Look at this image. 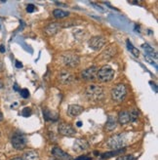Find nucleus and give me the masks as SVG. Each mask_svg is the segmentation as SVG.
I'll return each mask as SVG.
<instances>
[{
  "mask_svg": "<svg viewBox=\"0 0 158 160\" xmlns=\"http://www.w3.org/2000/svg\"><path fill=\"white\" fill-rule=\"evenodd\" d=\"M86 96L90 101L94 102H98L101 101L105 97V92H104V88L98 86V85H90L86 88Z\"/></svg>",
  "mask_w": 158,
  "mask_h": 160,
  "instance_id": "obj_1",
  "label": "nucleus"
},
{
  "mask_svg": "<svg viewBox=\"0 0 158 160\" xmlns=\"http://www.w3.org/2000/svg\"><path fill=\"white\" fill-rule=\"evenodd\" d=\"M126 142H127V138H126L125 134L115 135V136H113V137L109 138L108 141L106 142L107 146L114 150L122 148L126 145Z\"/></svg>",
  "mask_w": 158,
  "mask_h": 160,
  "instance_id": "obj_2",
  "label": "nucleus"
},
{
  "mask_svg": "<svg viewBox=\"0 0 158 160\" xmlns=\"http://www.w3.org/2000/svg\"><path fill=\"white\" fill-rule=\"evenodd\" d=\"M126 96H127V88L124 84H117L111 90V98L114 102H123Z\"/></svg>",
  "mask_w": 158,
  "mask_h": 160,
  "instance_id": "obj_3",
  "label": "nucleus"
},
{
  "mask_svg": "<svg viewBox=\"0 0 158 160\" xmlns=\"http://www.w3.org/2000/svg\"><path fill=\"white\" fill-rule=\"evenodd\" d=\"M114 77V70L109 66H104L97 72V78L101 82H108Z\"/></svg>",
  "mask_w": 158,
  "mask_h": 160,
  "instance_id": "obj_4",
  "label": "nucleus"
},
{
  "mask_svg": "<svg viewBox=\"0 0 158 160\" xmlns=\"http://www.w3.org/2000/svg\"><path fill=\"white\" fill-rule=\"evenodd\" d=\"M11 142L15 149L22 150L27 146V138L22 133L17 132L13 135V137L11 139Z\"/></svg>",
  "mask_w": 158,
  "mask_h": 160,
  "instance_id": "obj_5",
  "label": "nucleus"
},
{
  "mask_svg": "<svg viewBox=\"0 0 158 160\" xmlns=\"http://www.w3.org/2000/svg\"><path fill=\"white\" fill-rule=\"evenodd\" d=\"M62 62H64L65 65L69 68L77 67L79 65V62H80V59H79L78 56L72 52L65 53L62 56Z\"/></svg>",
  "mask_w": 158,
  "mask_h": 160,
  "instance_id": "obj_6",
  "label": "nucleus"
},
{
  "mask_svg": "<svg viewBox=\"0 0 158 160\" xmlns=\"http://www.w3.org/2000/svg\"><path fill=\"white\" fill-rule=\"evenodd\" d=\"M106 43V39L104 36H94L89 40V47L95 51H100Z\"/></svg>",
  "mask_w": 158,
  "mask_h": 160,
  "instance_id": "obj_7",
  "label": "nucleus"
},
{
  "mask_svg": "<svg viewBox=\"0 0 158 160\" xmlns=\"http://www.w3.org/2000/svg\"><path fill=\"white\" fill-rule=\"evenodd\" d=\"M58 131L61 135L67 136V137H72V136H74L76 134V131H75L74 128L70 124H67L65 122H62L59 124Z\"/></svg>",
  "mask_w": 158,
  "mask_h": 160,
  "instance_id": "obj_8",
  "label": "nucleus"
},
{
  "mask_svg": "<svg viewBox=\"0 0 158 160\" xmlns=\"http://www.w3.org/2000/svg\"><path fill=\"white\" fill-rule=\"evenodd\" d=\"M98 69L96 67H92L89 68H86L81 72V77L86 80H93L95 77L97 76Z\"/></svg>",
  "mask_w": 158,
  "mask_h": 160,
  "instance_id": "obj_9",
  "label": "nucleus"
},
{
  "mask_svg": "<svg viewBox=\"0 0 158 160\" xmlns=\"http://www.w3.org/2000/svg\"><path fill=\"white\" fill-rule=\"evenodd\" d=\"M61 28H62V26L60 25L59 22H52V23H50V25H48L44 28V31L48 36H52L54 34H56L58 31L61 29Z\"/></svg>",
  "mask_w": 158,
  "mask_h": 160,
  "instance_id": "obj_10",
  "label": "nucleus"
},
{
  "mask_svg": "<svg viewBox=\"0 0 158 160\" xmlns=\"http://www.w3.org/2000/svg\"><path fill=\"white\" fill-rule=\"evenodd\" d=\"M52 154L55 158L60 160H70V156L58 147H55L52 150Z\"/></svg>",
  "mask_w": 158,
  "mask_h": 160,
  "instance_id": "obj_11",
  "label": "nucleus"
},
{
  "mask_svg": "<svg viewBox=\"0 0 158 160\" xmlns=\"http://www.w3.org/2000/svg\"><path fill=\"white\" fill-rule=\"evenodd\" d=\"M59 80L62 84H69L72 82L73 75L67 70H62L59 74Z\"/></svg>",
  "mask_w": 158,
  "mask_h": 160,
  "instance_id": "obj_12",
  "label": "nucleus"
},
{
  "mask_svg": "<svg viewBox=\"0 0 158 160\" xmlns=\"http://www.w3.org/2000/svg\"><path fill=\"white\" fill-rule=\"evenodd\" d=\"M89 148V143L87 141L83 139H78L74 142L73 145V149L75 151H83Z\"/></svg>",
  "mask_w": 158,
  "mask_h": 160,
  "instance_id": "obj_13",
  "label": "nucleus"
},
{
  "mask_svg": "<svg viewBox=\"0 0 158 160\" xmlns=\"http://www.w3.org/2000/svg\"><path fill=\"white\" fill-rule=\"evenodd\" d=\"M67 112L70 116L75 117V116L80 115L83 112V108L81 106H78V105H70L68 107Z\"/></svg>",
  "mask_w": 158,
  "mask_h": 160,
  "instance_id": "obj_14",
  "label": "nucleus"
},
{
  "mask_svg": "<svg viewBox=\"0 0 158 160\" xmlns=\"http://www.w3.org/2000/svg\"><path fill=\"white\" fill-rule=\"evenodd\" d=\"M118 121H119V123L121 125H125V124H128L129 122H131L129 111H127V110L120 111L119 114H118Z\"/></svg>",
  "mask_w": 158,
  "mask_h": 160,
  "instance_id": "obj_15",
  "label": "nucleus"
},
{
  "mask_svg": "<svg viewBox=\"0 0 158 160\" xmlns=\"http://www.w3.org/2000/svg\"><path fill=\"white\" fill-rule=\"evenodd\" d=\"M115 53H116V47L114 46V45H112V46H110V47H108L107 49L102 53V55H101V57H102V59H109V58H111V57H113V56L115 55Z\"/></svg>",
  "mask_w": 158,
  "mask_h": 160,
  "instance_id": "obj_16",
  "label": "nucleus"
},
{
  "mask_svg": "<svg viewBox=\"0 0 158 160\" xmlns=\"http://www.w3.org/2000/svg\"><path fill=\"white\" fill-rule=\"evenodd\" d=\"M23 160H39V154L35 150H27L23 154Z\"/></svg>",
  "mask_w": 158,
  "mask_h": 160,
  "instance_id": "obj_17",
  "label": "nucleus"
},
{
  "mask_svg": "<svg viewBox=\"0 0 158 160\" xmlns=\"http://www.w3.org/2000/svg\"><path fill=\"white\" fill-rule=\"evenodd\" d=\"M43 116L47 121H49V120L50 121H56V120L58 119L57 113H55L50 110H47V109H43Z\"/></svg>",
  "mask_w": 158,
  "mask_h": 160,
  "instance_id": "obj_18",
  "label": "nucleus"
},
{
  "mask_svg": "<svg viewBox=\"0 0 158 160\" xmlns=\"http://www.w3.org/2000/svg\"><path fill=\"white\" fill-rule=\"evenodd\" d=\"M115 127H116V119H115V117H113L111 115H108L106 125V129L107 131H112L113 129H115Z\"/></svg>",
  "mask_w": 158,
  "mask_h": 160,
  "instance_id": "obj_19",
  "label": "nucleus"
},
{
  "mask_svg": "<svg viewBox=\"0 0 158 160\" xmlns=\"http://www.w3.org/2000/svg\"><path fill=\"white\" fill-rule=\"evenodd\" d=\"M53 15L55 18L57 19H62V18H66V17H68L69 13L67 12V11H64L62 9H55L54 12H53Z\"/></svg>",
  "mask_w": 158,
  "mask_h": 160,
  "instance_id": "obj_20",
  "label": "nucleus"
},
{
  "mask_svg": "<svg viewBox=\"0 0 158 160\" xmlns=\"http://www.w3.org/2000/svg\"><path fill=\"white\" fill-rule=\"evenodd\" d=\"M125 151V148H120V149H115V150H112V151H109V152H106L101 155V158H109V157H113L117 154L119 153H123Z\"/></svg>",
  "mask_w": 158,
  "mask_h": 160,
  "instance_id": "obj_21",
  "label": "nucleus"
},
{
  "mask_svg": "<svg viewBox=\"0 0 158 160\" xmlns=\"http://www.w3.org/2000/svg\"><path fill=\"white\" fill-rule=\"evenodd\" d=\"M126 43H127V47H128V49H129V50H131L132 54H133L134 56H135V57H139V55H140V52H139V50H138V49H136V48L132 45V43L129 41V40H127V41H126Z\"/></svg>",
  "mask_w": 158,
  "mask_h": 160,
  "instance_id": "obj_22",
  "label": "nucleus"
},
{
  "mask_svg": "<svg viewBox=\"0 0 158 160\" xmlns=\"http://www.w3.org/2000/svg\"><path fill=\"white\" fill-rule=\"evenodd\" d=\"M143 48H145V49H146V53H147L148 55H151L152 58H153V57H154L155 59L157 58V55H156L155 51H154V50L152 49L151 47H149V46H148L147 44H144V45H143Z\"/></svg>",
  "mask_w": 158,
  "mask_h": 160,
  "instance_id": "obj_23",
  "label": "nucleus"
},
{
  "mask_svg": "<svg viewBox=\"0 0 158 160\" xmlns=\"http://www.w3.org/2000/svg\"><path fill=\"white\" fill-rule=\"evenodd\" d=\"M138 117H139V112L136 109L130 111V120H131V122H135L136 120L138 119Z\"/></svg>",
  "mask_w": 158,
  "mask_h": 160,
  "instance_id": "obj_24",
  "label": "nucleus"
},
{
  "mask_svg": "<svg viewBox=\"0 0 158 160\" xmlns=\"http://www.w3.org/2000/svg\"><path fill=\"white\" fill-rule=\"evenodd\" d=\"M22 115L25 116V117H28L31 115V109L29 108H25L22 111Z\"/></svg>",
  "mask_w": 158,
  "mask_h": 160,
  "instance_id": "obj_25",
  "label": "nucleus"
},
{
  "mask_svg": "<svg viewBox=\"0 0 158 160\" xmlns=\"http://www.w3.org/2000/svg\"><path fill=\"white\" fill-rule=\"evenodd\" d=\"M20 94L23 99H27L29 97V91L27 89H22L20 90Z\"/></svg>",
  "mask_w": 158,
  "mask_h": 160,
  "instance_id": "obj_26",
  "label": "nucleus"
},
{
  "mask_svg": "<svg viewBox=\"0 0 158 160\" xmlns=\"http://www.w3.org/2000/svg\"><path fill=\"white\" fill-rule=\"evenodd\" d=\"M135 159V157H134V155L132 154H129V155H122L120 157H118L117 160H134Z\"/></svg>",
  "mask_w": 158,
  "mask_h": 160,
  "instance_id": "obj_27",
  "label": "nucleus"
},
{
  "mask_svg": "<svg viewBox=\"0 0 158 160\" xmlns=\"http://www.w3.org/2000/svg\"><path fill=\"white\" fill-rule=\"evenodd\" d=\"M35 9H36L35 6L32 5V4H29V5H27V11L28 13H32V12H34Z\"/></svg>",
  "mask_w": 158,
  "mask_h": 160,
  "instance_id": "obj_28",
  "label": "nucleus"
},
{
  "mask_svg": "<svg viewBox=\"0 0 158 160\" xmlns=\"http://www.w3.org/2000/svg\"><path fill=\"white\" fill-rule=\"evenodd\" d=\"M75 160H91V157H88V156H79Z\"/></svg>",
  "mask_w": 158,
  "mask_h": 160,
  "instance_id": "obj_29",
  "label": "nucleus"
},
{
  "mask_svg": "<svg viewBox=\"0 0 158 160\" xmlns=\"http://www.w3.org/2000/svg\"><path fill=\"white\" fill-rule=\"evenodd\" d=\"M16 68H22V62H20L19 61H16Z\"/></svg>",
  "mask_w": 158,
  "mask_h": 160,
  "instance_id": "obj_30",
  "label": "nucleus"
},
{
  "mask_svg": "<svg viewBox=\"0 0 158 160\" xmlns=\"http://www.w3.org/2000/svg\"><path fill=\"white\" fill-rule=\"evenodd\" d=\"M0 52H1V53H5V47L3 45H0Z\"/></svg>",
  "mask_w": 158,
  "mask_h": 160,
  "instance_id": "obj_31",
  "label": "nucleus"
},
{
  "mask_svg": "<svg viewBox=\"0 0 158 160\" xmlns=\"http://www.w3.org/2000/svg\"><path fill=\"white\" fill-rule=\"evenodd\" d=\"M14 89H15L16 91H18V90H19V87H18V85H17V84H15V86H14Z\"/></svg>",
  "mask_w": 158,
  "mask_h": 160,
  "instance_id": "obj_32",
  "label": "nucleus"
},
{
  "mask_svg": "<svg viewBox=\"0 0 158 160\" xmlns=\"http://www.w3.org/2000/svg\"><path fill=\"white\" fill-rule=\"evenodd\" d=\"M11 160H23V159H22V158H21V157H16V158L11 159Z\"/></svg>",
  "mask_w": 158,
  "mask_h": 160,
  "instance_id": "obj_33",
  "label": "nucleus"
},
{
  "mask_svg": "<svg viewBox=\"0 0 158 160\" xmlns=\"http://www.w3.org/2000/svg\"><path fill=\"white\" fill-rule=\"evenodd\" d=\"M2 119H3V114L1 111H0V121H2Z\"/></svg>",
  "mask_w": 158,
  "mask_h": 160,
  "instance_id": "obj_34",
  "label": "nucleus"
},
{
  "mask_svg": "<svg viewBox=\"0 0 158 160\" xmlns=\"http://www.w3.org/2000/svg\"><path fill=\"white\" fill-rule=\"evenodd\" d=\"M81 125H82V123H81L80 121H78V122H77V126H78V127H81Z\"/></svg>",
  "mask_w": 158,
  "mask_h": 160,
  "instance_id": "obj_35",
  "label": "nucleus"
},
{
  "mask_svg": "<svg viewBox=\"0 0 158 160\" xmlns=\"http://www.w3.org/2000/svg\"><path fill=\"white\" fill-rule=\"evenodd\" d=\"M2 87H3V83L0 81V88H2Z\"/></svg>",
  "mask_w": 158,
  "mask_h": 160,
  "instance_id": "obj_36",
  "label": "nucleus"
},
{
  "mask_svg": "<svg viewBox=\"0 0 158 160\" xmlns=\"http://www.w3.org/2000/svg\"><path fill=\"white\" fill-rule=\"evenodd\" d=\"M53 160H60V159H57V158H55V157H54V159H53Z\"/></svg>",
  "mask_w": 158,
  "mask_h": 160,
  "instance_id": "obj_37",
  "label": "nucleus"
}]
</instances>
